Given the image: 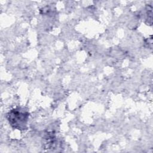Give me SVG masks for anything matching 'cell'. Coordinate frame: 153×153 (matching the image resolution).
<instances>
[{
	"label": "cell",
	"mask_w": 153,
	"mask_h": 153,
	"mask_svg": "<svg viewBox=\"0 0 153 153\" xmlns=\"http://www.w3.org/2000/svg\"><path fill=\"white\" fill-rule=\"evenodd\" d=\"M28 118V112L19 108L11 109L7 114V119L10 125L18 130L26 128Z\"/></svg>",
	"instance_id": "cell-1"
}]
</instances>
